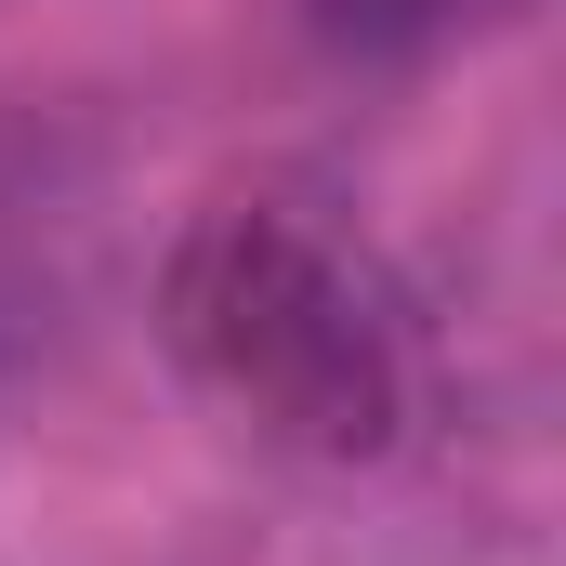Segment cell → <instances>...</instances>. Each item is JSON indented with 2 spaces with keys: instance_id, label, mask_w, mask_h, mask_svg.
<instances>
[{
  "instance_id": "cell-1",
  "label": "cell",
  "mask_w": 566,
  "mask_h": 566,
  "mask_svg": "<svg viewBox=\"0 0 566 566\" xmlns=\"http://www.w3.org/2000/svg\"><path fill=\"white\" fill-rule=\"evenodd\" d=\"M158 343L251 448L329 461V474L382 461L422 409L409 290L303 185H224L185 211L158 264Z\"/></svg>"
},
{
  "instance_id": "cell-2",
  "label": "cell",
  "mask_w": 566,
  "mask_h": 566,
  "mask_svg": "<svg viewBox=\"0 0 566 566\" xmlns=\"http://www.w3.org/2000/svg\"><path fill=\"white\" fill-rule=\"evenodd\" d=\"M488 13H514V0H316V27L343 53H434V40H461Z\"/></svg>"
}]
</instances>
